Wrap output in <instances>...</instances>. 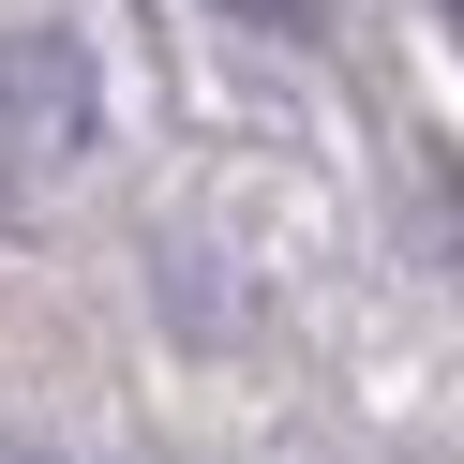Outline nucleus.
I'll list each match as a JSON object with an SVG mask.
<instances>
[{
  "label": "nucleus",
  "mask_w": 464,
  "mask_h": 464,
  "mask_svg": "<svg viewBox=\"0 0 464 464\" xmlns=\"http://www.w3.org/2000/svg\"><path fill=\"white\" fill-rule=\"evenodd\" d=\"M91 45L75 31H0V210H45V195L91 165Z\"/></svg>",
  "instance_id": "1"
},
{
  "label": "nucleus",
  "mask_w": 464,
  "mask_h": 464,
  "mask_svg": "<svg viewBox=\"0 0 464 464\" xmlns=\"http://www.w3.org/2000/svg\"><path fill=\"white\" fill-rule=\"evenodd\" d=\"M225 15H255V31H314L330 0H225Z\"/></svg>",
  "instance_id": "2"
}]
</instances>
